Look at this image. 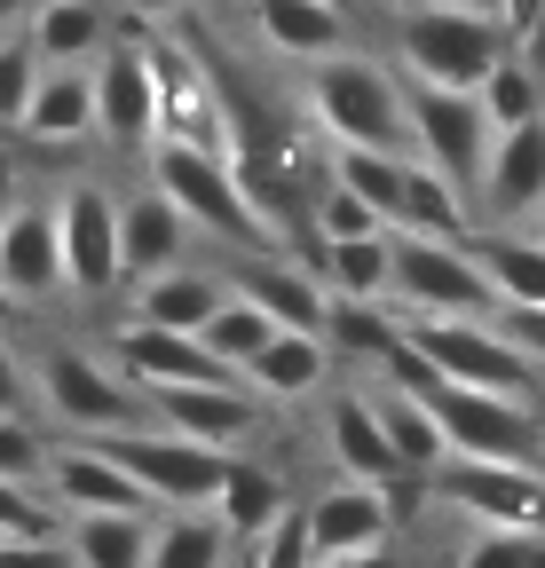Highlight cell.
Masks as SVG:
<instances>
[{
  "instance_id": "obj_24",
  "label": "cell",
  "mask_w": 545,
  "mask_h": 568,
  "mask_svg": "<svg viewBox=\"0 0 545 568\" xmlns=\"http://www.w3.org/2000/svg\"><path fill=\"white\" fill-rule=\"evenodd\" d=\"M324 458H332V474H356V481H380V489L412 474L395 458V443H387V426H380L364 387H340L324 403Z\"/></svg>"
},
{
  "instance_id": "obj_4",
  "label": "cell",
  "mask_w": 545,
  "mask_h": 568,
  "mask_svg": "<svg viewBox=\"0 0 545 568\" xmlns=\"http://www.w3.org/2000/svg\"><path fill=\"white\" fill-rule=\"evenodd\" d=\"M32 410L55 435H111V426L151 418L143 387L111 364V347H88V339H55L32 355Z\"/></svg>"
},
{
  "instance_id": "obj_38",
  "label": "cell",
  "mask_w": 545,
  "mask_h": 568,
  "mask_svg": "<svg viewBox=\"0 0 545 568\" xmlns=\"http://www.w3.org/2000/svg\"><path fill=\"white\" fill-rule=\"evenodd\" d=\"M40 80H48V55L32 48V32H24V24L0 32V126H9V134H17V119L32 111Z\"/></svg>"
},
{
  "instance_id": "obj_25",
  "label": "cell",
  "mask_w": 545,
  "mask_h": 568,
  "mask_svg": "<svg viewBox=\"0 0 545 568\" xmlns=\"http://www.w3.org/2000/svg\"><path fill=\"white\" fill-rule=\"evenodd\" d=\"M159 506H72L63 514V552L88 568H143Z\"/></svg>"
},
{
  "instance_id": "obj_10",
  "label": "cell",
  "mask_w": 545,
  "mask_h": 568,
  "mask_svg": "<svg viewBox=\"0 0 545 568\" xmlns=\"http://www.w3.org/2000/svg\"><path fill=\"white\" fill-rule=\"evenodd\" d=\"M55 230H63V301H111V293H127L119 197L95 174H72L55 190Z\"/></svg>"
},
{
  "instance_id": "obj_34",
  "label": "cell",
  "mask_w": 545,
  "mask_h": 568,
  "mask_svg": "<svg viewBox=\"0 0 545 568\" xmlns=\"http://www.w3.org/2000/svg\"><path fill=\"white\" fill-rule=\"evenodd\" d=\"M451 552L466 568H545V521H458Z\"/></svg>"
},
{
  "instance_id": "obj_41",
  "label": "cell",
  "mask_w": 545,
  "mask_h": 568,
  "mask_svg": "<svg viewBox=\"0 0 545 568\" xmlns=\"http://www.w3.org/2000/svg\"><path fill=\"white\" fill-rule=\"evenodd\" d=\"M309 222H316V237H349V230H387L380 213H372V205H364V197H356L349 182H332V174L316 182V213H309Z\"/></svg>"
},
{
  "instance_id": "obj_5",
  "label": "cell",
  "mask_w": 545,
  "mask_h": 568,
  "mask_svg": "<svg viewBox=\"0 0 545 568\" xmlns=\"http://www.w3.org/2000/svg\"><path fill=\"white\" fill-rule=\"evenodd\" d=\"M427 403L443 418L451 458H529L545 466V403L537 395H498L466 379H427Z\"/></svg>"
},
{
  "instance_id": "obj_18",
  "label": "cell",
  "mask_w": 545,
  "mask_h": 568,
  "mask_svg": "<svg viewBox=\"0 0 545 568\" xmlns=\"http://www.w3.org/2000/svg\"><path fill=\"white\" fill-rule=\"evenodd\" d=\"M0 276L24 308H48L63 301V230H55V197L24 190L17 213L0 222Z\"/></svg>"
},
{
  "instance_id": "obj_8",
  "label": "cell",
  "mask_w": 545,
  "mask_h": 568,
  "mask_svg": "<svg viewBox=\"0 0 545 568\" xmlns=\"http://www.w3.org/2000/svg\"><path fill=\"white\" fill-rule=\"evenodd\" d=\"M159 134H166L159 48H151V32H143V40L119 32V40L95 55V142H103V151H119V159H143Z\"/></svg>"
},
{
  "instance_id": "obj_29",
  "label": "cell",
  "mask_w": 545,
  "mask_h": 568,
  "mask_svg": "<svg viewBox=\"0 0 545 568\" xmlns=\"http://www.w3.org/2000/svg\"><path fill=\"white\" fill-rule=\"evenodd\" d=\"M222 560H238V529L222 521V506H159L143 568H222Z\"/></svg>"
},
{
  "instance_id": "obj_27",
  "label": "cell",
  "mask_w": 545,
  "mask_h": 568,
  "mask_svg": "<svg viewBox=\"0 0 545 568\" xmlns=\"http://www.w3.org/2000/svg\"><path fill=\"white\" fill-rule=\"evenodd\" d=\"M222 293H230V268H222V261H214V268L174 261V268H159V276H143V284H127V316H151V324L198 332V324L222 308Z\"/></svg>"
},
{
  "instance_id": "obj_23",
  "label": "cell",
  "mask_w": 545,
  "mask_h": 568,
  "mask_svg": "<svg viewBox=\"0 0 545 568\" xmlns=\"http://www.w3.org/2000/svg\"><path fill=\"white\" fill-rule=\"evenodd\" d=\"M48 497H55L63 514H72V506H159V497L127 474V458H119L111 443H95V435L55 443V458H48Z\"/></svg>"
},
{
  "instance_id": "obj_26",
  "label": "cell",
  "mask_w": 545,
  "mask_h": 568,
  "mask_svg": "<svg viewBox=\"0 0 545 568\" xmlns=\"http://www.w3.org/2000/svg\"><path fill=\"white\" fill-rule=\"evenodd\" d=\"M466 253L483 261L498 301H545V230L537 222H474Z\"/></svg>"
},
{
  "instance_id": "obj_21",
  "label": "cell",
  "mask_w": 545,
  "mask_h": 568,
  "mask_svg": "<svg viewBox=\"0 0 545 568\" xmlns=\"http://www.w3.org/2000/svg\"><path fill=\"white\" fill-rule=\"evenodd\" d=\"M17 142L24 151H48V159L88 151L95 142V63H48L32 111L17 119Z\"/></svg>"
},
{
  "instance_id": "obj_36",
  "label": "cell",
  "mask_w": 545,
  "mask_h": 568,
  "mask_svg": "<svg viewBox=\"0 0 545 568\" xmlns=\"http://www.w3.org/2000/svg\"><path fill=\"white\" fill-rule=\"evenodd\" d=\"M238 560H261V568H301V560H316V521H309V497H285L277 514H269L253 537H245V552Z\"/></svg>"
},
{
  "instance_id": "obj_45",
  "label": "cell",
  "mask_w": 545,
  "mask_h": 568,
  "mask_svg": "<svg viewBox=\"0 0 545 568\" xmlns=\"http://www.w3.org/2000/svg\"><path fill=\"white\" fill-rule=\"evenodd\" d=\"M119 9H127L134 24H182V17L206 9V0H119Z\"/></svg>"
},
{
  "instance_id": "obj_49",
  "label": "cell",
  "mask_w": 545,
  "mask_h": 568,
  "mask_svg": "<svg viewBox=\"0 0 545 568\" xmlns=\"http://www.w3.org/2000/svg\"><path fill=\"white\" fill-rule=\"evenodd\" d=\"M458 9H483V17H498V0H458Z\"/></svg>"
},
{
  "instance_id": "obj_50",
  "label": "cell",
  "mask_w": 545,
  "mask_h": 568,
  "mask_svg": "<svg viewBox=\"0 0 545 568\" xmlns=\"http://www.w3.org/2000/svg\"><path fill=\"white\" fill-rule=\"evenodd\" d=\"M537 230H545V205H537Z\"/></svg>"
},
{
  "instance_id": "obj_32",
  "label": "cell",
  "mask_w": 545,
  "mask_h": 568,
  "mask_svg": "<svg viewBox=\"0 0 545 568\" xmlns=\"http://www.w3.org/2000/svg\"><path fill=\"white\" fill-rule=\"evenodd\" d=\"M324 293H349V301H387V276H395V237L387 230H349V237H316L309 245Z\"/></svg>"
},
{
  "instance_id": "obj_9",
  "label": "cell",
  "mask_w": 545,
  "mask_h": 568,
  "mask_svg": "<svg viewBox=\"0 0 545 568\" xmlns=\"http://www.w3.org/2000/svg\"><path fill=\"white\" fill-rule=\"evenodd\" d=\"M127 458V474L143 481L159 506H214L222 497V474L238 450H214V443H198V435H174V426L159 418H134V426H111V435H95Z\"/></svg>"
},
{
  "instance_id": "obj_33",
  "label": "cell",
  "mask_w": 545,
  "mask_h": 568,
  "mask_svg": "<svg viewBox=\"0 0 545 568\" xmlns=\"http://www.w3.org/2000/svg\"><path fill=\"white\" fill-rule=\"evenodd\" d=\"M285 497H293V489H285V474L269 466V458H253V450H238V458H230V474H222V497H214V506H222V521L238 529V552H245V537H253L269 514H277Z\"/></svg>"
},
{
  "instance_id": "obj_2",
  "label": "cell",
  "mask_w": 545,
  "mask_h": 568,
  "mask_svg": "<svg viewBox=\"0 0 545 568\" xmlns=\"http://www.w3.org/2000/svg\"><path fill=\"white\" fill-rule=\"evenodd\" d=\"M506 24L458 0H387V55L403 80H435V88H483V71L506 55Z\"/></svg>"
},
{
  "instance_id": "obj_48",
  "label": "cell",
  "mask_w": 545,
  "mask_h": 568,
  "mask_svg": "<svg viewBox=\"0 0 545 568\" xmlns=\"http://www.w3.org/2000/svg\"><path fill=\"white\" fill-rule=\"evenodd\" d=\"M24 17H32V0H0V32H17Z\"/></svg>"
},
{
  "instance_id": "obj_16",
  "label": "cell",
  "mask_w": 545,
  "mask_h": 568,
  "mask_svg": "<svg viewBox=\"0 0 545 568\" xmlns=\"http://www.w3.org/2000/svg\"><path fill=\"white\" fill-rule=\"evenodd\" d=\"M309 521H316V560H380L395 545V506L380 481L356 474H332L309 497Z\"/></svg>"
},
{
  "instance_id": "obj_7",
  "label": "cell",
  "mask_w": 545,
  "mask_h": 568,
  "mask_svg": "<svg viewBox=\"0 0 545 568\" xmlns=\"http://www.w3.org/2000/svg\"><path fill=\"white\" fill-rule=\"evenodd\" d=\"M412 339L427 347L435 379H466V387H498V395H537L545 403V364L506 339V324L491 308L483 316H412Z\"/></svg>"
},
{
  "instance_id": "obj_14",
  "label": "cell",
  "mask_w": 545,
  "mask_h": 568,
  "mask_svg": "<svg viewBox=\"0 0 545 568\" xmlns=\"http://www.w3.org/2000/svg\"><path fill=\"white\" fill-rule=\"evenodd\" d=\"M103 347H111V364L134 379V387H174V379H245V372H230L222 355L206 347V332H182V324H151V316H127V324H111L103 332Z\"/></svg>"
},
{
  "instance_id": "obj_19",
  "label": "cell",
  "mask_w": 545,
  "mask_h": 568,
  "mask_svg": "<svg viewBox=\"0 0 545 568\" xmlns=\"http://www.w3.org/2000/svg\"><path fill=\"white\" fill-rule=\"evenodd\" d=\"M245 32L277 63H316L356 40V17H349V0H245Z\"/></svg>"
},
{
  "instance_id": "obj_46",
  "label": "cell",
  "mask_w": 545,
  "mask_h": 568,
  "mask_svg": "<svg viewBox=\"0 0 545 568\" xmlns=\"http://www.w3.org/2000/svg\"><path fill=\"white\" fill-rule=\"evenodd\" d=\"M514 55H522V63L537 71V80H545V9H537V24H529V32L514 40Z\"/></svg>"
},
{
  "instance_id": "obj_12",
  "label": "cell",
  "mask_w": 545,
  "mask_h": 568,
  "mask_svg": "<svg viewBox=\"0 0 545 568\" xmlns=\"http://www.w3.org/2000/svg\"><path fill=\"white\" fill-rule=\"evenodd\" d=\"M435 506L458 521H545V466H529V458H443Z\"/></svg>"
},
{
  "instance_id": "obj_3",
  "label": "cell",
  "mask_w": 545,
  "mask_h": 568,
  "mask_svg": "<svg viewBox=\"0 0 545 568\" xmlns=\"http://www.w3.org/2000/svg\"><path fill=\"white\" fill-rule=\"evenodd\" d=\"M143 174L198 222V237H206L214 253H253L269 245V222L253 213L230 151H214V142H190V134H159L151 151H143Z\"/></svg>"
},
{
  "instance_id": "obj_6",
  "label": "cell",
  "mask_w": 545,
  "mask_h": 568,
  "mask_svg": "<svg viewBox=\"0 0 545 568\" xmlns=\"http://www.w3.org/2000/svg\"><path fill=\"white\" fill-rule=\"evenodd\" d=\"M395 237V276L387 301L403 316H483L498 308L483 261L466 253V237H435V230H387Z\"/></svg>"
},
{
  "instance_id": "obj_39",
  "label": "cell",
  "mask_w": 545,
  "mask_h": 568,
  "mask_svg": "<svg viewBox=\"0 0 545 568\" xmlns=\"http://www.w3.org/2000/svg\"><path fill=\"white\" fill-rule=\"evenodd\" d=\"M24 537H63V506L48 497V481L0 474V545H24Z\"/></svg>"
},
{
  "instance_id": "obj_22",
  "label": "cell",
  "mask_w": 545,
  "mask_h": 568,
  "mask_svg": "<svg viewBox=\"0 0 545 568\" xmlns=\"http://www.w3.org/2000/svg\"><path fill=\"white\" fill-rule=\"evenodd\" d=\"M332 339L324 332H301V324H277L261 347H253V364H245V387L269 403V410H293V403H316L324 379H332Z\"/></svg>"
},
{
  "instance_id": "obj_15",
  "label": "cell",
  "mask_w": 545,
  "mask_h": 568,
  "mask_svg": "<svg viewBox=\"0 0 545 568\" xmlns=\"http://www.w3.org/2000/svg\"><path fill=\"white\" fill-rule=\"evenodd\" d=\"M537 205H545V111L491 126L483 174H474V213L483 222H537Z\"/></svg>"
},
{
  "instance_id": "obj_1",
  "label": "cell",
  "mask_w": 545,
  "mask_h": 568,
  "mask_svg": "<svg viewBox=\"0 0 545 568\" xmlns=\"http://www.w3.org/2000/svg\"><path fill=\"white\" fill-rule=\"evenodd\" d=\"M301 111L316 142H364V151H412V119H403V71L395 55L349 40L316 63H301Z\"/></svg>"
},
{
  "instance_id": "obj_42",
  "label": "cell",
  "mask_w": 545,
  "mask_h": 568,
  "mask_svg": "<svg viewBox=\"0 0 545 568\" xmlns=\"http://www.w3.org/2000/svg\"><path fill=\"white\" fill-rule=\"evenodd\" d=\"M491 316L506 324V339H514V347H529L537 364H545V301H498Z\"/></svg>"
},
{
  "instance_id": "obj_11",
  "label": "cell",
  "mask_w": 545,
  "mask_h": 568,
  "mask_svg": "<svg viewBox=\"0 0 545 568\" xmlns=\"http://www.w3.org/2000/svg\"><path fill=\"white\" fill-rule=\"evenodd\" d=\"M403 119H412V151L435 159L451 182L474 190L491 151V111L474 88H435V80H403Z\"/></svg>"
},
{
  "instance_id": "obj_31",
  "label": "cell",
  "mask_w": 545,
  "mask_h": 568,
  "mask_svg": "<svg viewBox=\"0 0 545 568\" xmlns=\"http://www.w3.org/2000/svg\"><path fill=\"white\" fill-rule=\"evenodd\" d=\"M24 32L48 63H95L119 40V17H111V0H32Z\"/></svg>"
},
{
  "instance_id": "obj_44",
  "label": "cell",
  "mask_w": 545,
  "mask_h": 568,
  "mask_svg": "<svg viewBox=\"0 0 545 568\" xmlns=\"http://www.w3.org/2000/svg\"><path fill=\"white\" fill-rule=\"evenodd\" d=\"M32 190V174H24V159H17V134L9 142H0V222H9V213H17V197Z\"/></svg>"
},
{
  "instance_id": "obj_30",
  "label": "cell",
  "mask_w": 545,
  "mask_h": 568,
  "mask_svg": "<svg viewBox=\"0 0 545 568\" xmlns=\"http://www.w3.org/2000/svg\"><path fill=\"white\" fill-rule=\"evenodd\" d=\"M324 339H332L340 364L380 372L387 355L412 339V316H403L395 301H349V293H332V308H324Z\"/></svg>"
},
{
  "instance_id": "obj_43",
  "label": "cell",
  "mask_w": 545,
  "mask_h": 568,
  "mask_svg": "<svg viewBox=\"0 0 545 568\" xmlns=\"http://www.w3.org/2000/svg\"><path fill=\"white\" fill-rule=\"evenodd\" d=\"M0 410H32V355H17L9 332H0Z\"/></svg>"
},
{
  "instance_id": "obj_28",
  "label": "cell",
  "mask_w": 545,
  "mask_h": 568,
  "mask_svg": "<svg viewBox=\"0 0 545 568\" xmlns=\"http://www.w3.org/2000/svg\"><path fill=\"white\" fill-rule=\"evenodd\" d=\"M364 395H372V410H380V426H387V443H395V458L412 466V474H443V458H451V443H443V418H435V403H427V387H403V379H364Z\"/></svg>"
},
{
  "instance_id": "obj_13",
  "label": "cell",
  "mask_w": 545,
  "mask_h": 568,
  "mask_svg": "<svg viewBox=\"0 0 545 568\" xmlns=\"http://www.w3.org/2000/svg\"><path fill=\"white\" fill-rule=\"evenodd\" d=\"M143 403H151L159 426L198 435V443H214V450H253V435L269 426V403L245 379H174V387H151Z\"/></svg>"
},
{
  "instance_id": "obj_20",
  "label": "cell",
  "mask_w": 545,
  "mask_h": 568,
  "mask_svg": "<svg viewBox=\"0 0 545 568\" xmlns=\"http://www.w3.org/2000/svg\"><path fill=\"white\" fill-rule=\"evenodd\" d=\"M190 245H198V222H190V213H182L151 174L119 197V261H127V284H143V276L190 261Z\"/></svg>"
},
{
  "instance_id": "obj_37",
  "label": "cell",
  "mask_w": 545,
  "mask_h": 568,
  "mask_svg": "<svg viewBox=\"0 0 545 568\" xmlns=\"http://www.w3.org/2000/svg\"><path fill=\"white\" fill-rule=\"evenodd\" d=\"M474 95H483L491 126H514V119H537V111H545V80H537V71H529L514 48L483 71V88H474Z\"/></svg>"
},
{
  "instance_id": "obj_47",
  "label": "cell",
  "mask_w": 545,
  "mask_h": 568,
  "mask_svg": "<svg viewBox=\"0 0 545 568\" xmlns=\"http://www.w3.org/2000/svg\"><path fill=\"white\" fill-rule=\"evenodd\" d=\"M17 316H24V301H17V293H9V276H0V332H9V324H17Z\"/></svg>"
},
{
  "instance_id": "obj_35",
  "label": "cell",
  "mask_w": 545,
  "mask_h": 568,
  "mask_svg": "<svg viewBox=\"0 0 545 568\" xmlns=\"http://www.w3.org/2000/svg\"><path fill=\"white\" fill-rule=\"evenodd\" d=\"M198 332H206V347L222 355L230 372H245V364H253V347H261L269 332H277V316H269L261 301H245L238 284H230V293H222V308H214L206 324H198Z\"/></svg>"
},
{
  "instance_id": "obj_40",
  "label": "cell",
  "mask_w": 545,
  "mask_h": 568,
  "mask_svg": "<svg viewBox=\"0 0 545 568\" xmlns=\"http://www.w3.org/2000/svg\"><path fill=\"white\" fill-rule=\"evenodd\" d=\"M48 458H55L48 418H32V410H0V474H17V481H48Z\"/></svg>"
},
{
  "instance_id": "obj_17",
  "label": "cell",
  "mask_w": 545,
  "mask_h": 568,
  "mask_svg": "<svg viewBox=\"0 0 545 568\" xmlns=\"http://www.w3.org/2000/svg\"><path fill=\"white\" fill-rule=\"evenodd\" d=\"M222 268H230V284L245 301H261L277 324H301V332H324V308H332V293H324V276H316V261L309 253H285V245H253V253H222Z\"/></svg>"
}]
</instances>
